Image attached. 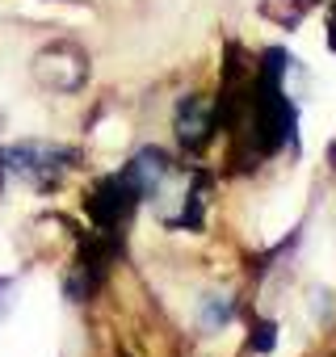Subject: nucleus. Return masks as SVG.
<instances>
[{"instance_id": "obj_1", "label": "nucleus", "mask_w": 336, "mask_h": 357, "mask_svg": "<svg viewBox=\"0 0 336 357\" xmlns=\"http://www.w3.org/2000/svg\"><path fill=\"white\" fill-rule=\"evenodd\" d=\"M76 164V151L59 147V143H13L0 151V168L22 176V181H34V185H51Z\"/></svg>"}, {"instance_id": "obj_2", "label": "nucleus", "mask_w": 336, "mask_h": 357, "mask_svg": "<svg viewBox=\"0 0 336 357\" xmlns=\"http://www.w3.org/2000/svg\"><path fill=\"white\" fill-rule=\"evenodd\" d=\"M139 190L126 181L122 172H114V176H101V181L89 190V219L97 223V231H114V236H122V227L130 223V215L139 211Z\"/></svg>"}, {"instance_id": "obj_3", "label": "nucleus", "mask_w": 336, "mask_h": 357, "mask_svg": "<svg viewBox=\"0 0 336 357\" xmlns=\"http://www.w3.org/2000/svg\"><path fill=\"white\" fill-rule=\"evenodd\" d=\"M34 80L47 84L51 93H76L89 80V55L76 43H68V38L47 43L34 55Z\"/></svg>"}, {"instance_id": "obj_4", "label": "nucleus", "mask_w": 336, "mask_h": 357, "mask_svg": "<svg viewBox=\"0 0 336 357\" xmlns=\"http://www.w3.org/2000/svg\"><path fill=\"white\" fill-rule=\"evenodd\" d=\"M219 130V114H215V101H202V97H185L177 105V143L198 151L211 143V135Z\"/></svg>"}, {"instance_id": "obj_5", "label": "nucleus", "mask_w": 336, "mask_h": 357, "mask_svg": "<svg viewBox=\"0 0 336 357\" xmlns=\"http://www.w3.org/2000/svg\"><path fill=\"white\" fill-rule=\"evenodd\" d=\"M168 164H173V160H168L160 147H143V151L130 155V164L122 168V176L139 190V198H151L160 190V181L168 176Z\"/></svg>"}, {"instance_id": "obj_6", "label": "nucleus", "mask_w": 336, "mask_h": 357, "mask_svg": "<svg viewBox=\"0 0 336 357\" xmlns=\"http://www.w3.org/2000/svg\"><path fill=\"white\" fill-rule=\"evenodd\" d=\"M206 194H211V176H194V185L185 194V215H177L173 223L177 227H198L202 223V211H206Z\"/></svg>"}, {"instance_id": "obj_7", "label": "nucleus", "mask_w": 336, "mask_h": 357, "mask_svg": "<svg viewBox=\"0 0 336 357\" xmlns=\"http://www.w3.org/2000/svg\"><path fill=\"white\" fill-rule=\"evenodd\" d=\"M231 311H236V307H231L223 294H215V298H206V303H202V324H206V328H219V324H227V315H231Z\"/></svg>"}, {"instance_id": "obj_8", "label": "nucleus", "mask_w": 336, "mask_h": 357, "mask_svg": "<svg viewBox=\"0 0 336 357\" xmlns=\"http://www.w3.org/2000/svg\"><path fill=\"white\" fill-rule=\"evenodd\" d=\"M252 332H257V336H252V349H257V353H269V349L277 344V324H273V319H269V324H257Z\"/></svg>"}, {"instance_id": "obj_9", "label": "nucleus", "mask_w": 336, "mask_h": 357, "mask_svg": "<svg viewBox=\"0 0 336 357\" xmlns=\"http://www.w3.org/2000/svg\"><path fill=\"white\" fill-rule=\"evenodd\" d=\"M311 5H315V0H290V13H282V22H286V26H294L298 17H307V13H311Z\"/></svg>"}, {"instance_id": "obj_10", "label": "nucleus", "mask_w": 336, "mask_h": 357, "mask_svg": "<svg viewBox=\"0 0 336 357\" xmlns=\"http://www.w3.org/2000/svg\"><path fill=\"white\" fill-rule=\"evenodd\" d=\"M328 47L336 51V5H332V17H328Z\"/></svg>"}, {"instance_id": "obj_11", "label": "nucleus", "mask_w": 336, "mask_h": 357, "mask_svg": "<svg viewBox=\"0 0 336 357\" xmlns=\"http://www.w3.org/2000/svg\"><path fill=\"white\" fill-rule=\"evenodd\" d=\"M332 164H336V147H332Z\"/></svg>"}]
</instances>
